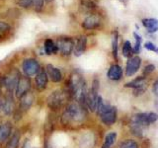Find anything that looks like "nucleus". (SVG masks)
I'll use <instances>...</instances> for the list:
<instances>
[{
	"label": "nucleus",
	"instance_id": "nucleus-1",
	"mask_svg": "<svg viewBox=\"0 0 158 148\" xmlns=\"http://www.w3.org/2000/svg\"><path fill=\"white\" fill-rule=\"evenodd\" d=\"M64 89L68 93L71 101H75L85 107V98L88 92V86L85 78L80 71L74 69L69 74Z\"/></svg>",
	"mask_w": 158,
	"mask_h": 148
},
{
	"label": "nucleus",
	"instance_id": "nucleus-2",
	"mask_svg": "<svg viewBox=\"0 0 158 148\" xmlns=\"http://www.w3.org/2000/svg\"><path fill=\"white\" fill-rule=\"evenodd\" d=\"M88 117V110L75 101H70L62 109L60 123L67 128L83 125Z\"/></svg>",
	"mask_w": 158,
	"mask_h": 148
},
{
	"label": "nucleus",
	"instance_id": "nucleus-3",
	"mask_svg": "<svg viewBox=\"0 0 158 148\" xmlns=\"http://www.w3.org/2000/svg\"><path fill=\"white\" fill-rule=\"evenodd\" d=\"M71 99L65 89H57L54 90L47 97V107L53 113L62 111V109L70 102Z\"/></svg>",
	"mask_w": 158,
	"mask_h": 148
},
{
	"label": "nucleus",
	"instance_id": "nucleus-4",
	"mask_svg": "<svg viewBox=\"0 0 158 148\" xmlns=\"http://www.w3.org/2000/svg\"><path fill=\"white\" fill-rule=\"evenodd\" d=\"M20 77H21L20 71L16 68H13L0 77V87L4 89L6 93L14 94Z\"/></svg>",
	"mask_w": 158,
	"mask_h": 148
},
{
	"label": "nucleus",
	"instance_id": "nucleus-5",
	"mask_svg": "<svg viewBox=\"0 0 158 148\" xmlns=\"http://www.w3.org/2000/svg\"><path fill=\"white\" fill-rule=\"evenodd\" d=\"M99 90H100V81L97 77H95L92 81L91 88L88 89L87 95L85 98V107L88 110V112L95 113L97 102L99 98Z\"/></svg>",
	"mask_w": 158,
	"mask_h": 148
},
{
	"label": "nucleus",
	"instance_id": "nucleus-6",
	"mask_svg": "<svg viewBox=\"0 0 158 148\" xmlns=\"http://www.w3.org/2000/svg\"><path fill=\"white\" fill-rule=\"evenodd\" d=\"M21 68H22V72L24 76L32 78L37 75L38 72L41 70L42 66L38 59L34 57H29L23 60Z\"/></svg>",
	"mask_w": 158,
	"mask_h": 148
},
{
	"label": "nucleus",
	"instance_id": "nucleus-7",
	"mask_svg": "<svg viewBox=\"0 0 158 148\" xmlns=\"http://www.w3.org/2000/svg\"><path fill=\"white\" fill-rule=\"evenodd\" d=\"M74 42L70 37H60L56 41L57 51L63 57H69L74 49Z\"/></svg>",
	"mask_w": 158,
	"mask_h": 148
},
{
	"label": "nucleus",
	"instance_id": "nucleus-8",
	"mask_svg": "<svg viewBox=\"0 0 158 148\" xmlns=\"http://www.w3.org/2000/svg\"><path fill=\"white\" fill-rule=\"evenodd\" d=\"M16 102H15V96L14 94H9V93H4L2 102H1V110H2V115L10 117L14 115L15 111H16Z\"/></svg>",
	"mask_w": 158,
	"mask_h": 148
},
{
	"label": "nucleus",
	"instance_id": "nucleus-9",
	"mask_svg": "<svg viewBox=\"0 0 158 148\" xmlns=\"http://www.w3.org/2000/svg\"><path fill=\"white\" fill-rule=\"evenodd\" d=\"M31 90H32L31 78L21 75L16 86V89H15V92H14L15 99H18L19 100L20 98H22L24 95H26L27 93L31 92Z\"/></svg>",
	"mask_w": 158,
	"mask_h": 148
},
{
	"label": "nucleus",
	"instance_id": "nucleus-10",
	"mask_svg": "<svg viewBox=\"0 0 158 148\" xmlns=\"http://www.w3.org/2000/svg\"><path fill=\"white\" fill-rule=\"evenodd\" d=\"M125 87L133 89V95L135 96H140L142 94H144V92L146 91V88H147L146 77L144 76L136 77L135 79H133V80L126 83Z\"/></svg>",
	"mask_w": 158,
	"mask_h": 148
},
{
	"label": "nucleus",
	"instance_id": "nucleus-11",
	"mask_svg": "<svg viewBox=\"0 0 158 148\" xmlns=\"http://www.w3.org/2000/svg\"><path fill=\"white\" fill-rule=\"evenodd\" d=\"M34 102H35V95H34V93H32V92L27 93L26 95H24L22 98L19 99L18 106L16 108V111H15L14 115H17V113L22 115V113H27L30 110V109L32 108Z\"/></svg>",
	"mask_w": 158,
	"mask_h": 148
},
{
	"label": "nucleus",
	"instance_id": "nucleus-12",
	"mask_svg": "<svg viewBox=\"0 0 158 148\" xmlns=\"http://www.w3.org/2000/svg\"><path fill=\"white\" fill-rule=\"evenodd\" d=\"M132 121L139 123L140 125L147 127L151 123H154L158 120V113L154 112H148V113H138L131 117Z\"/></svg>",
	"mask_w": 158,
	"mask_h": 148
},
{
	"label": "nucleus",
	"instance_id": "nucleus-13",
	"mask_svg": "<svg viewBox=\"0 0 158 148\" xmlns=\"http://www.w3.org/2000/svg\"><path fill=\"white\" fill-rule=\"evenodd\" d=\"M141 65V58L137 56H131L128 58V60L127 61L126 64V68H125V72L127 77H131L135 74L139 70Z\"/></svg>",
	"mask_w": 158,
	"mask_h": 148
},
{
	"label": "nucleus",
	"instance_id": "nucleus-14",
	"mask_svg": "<svg viewBox=\"0 0 158 148\" xmlns=\"http://www.w3.org/2000/svg\"><path fill=\"white\" fill-rule=\"evenodd\" d=\"M44 70L47 72L48 80H51L52 83H60L63 80V74L58 67H56L51 63H48Z\"/></svg>",
	"mask_w": 158,
	"mask_h": 148
},
{
	"label": "nucleus",
	"instance_id": "nucleus-15",
	"mask_svg": "<svg viewBox=\"0 0 158 148\" xmlns=\"http://www.w3.org/2000/svg\"><path fill=\"white\" fill-rule=\"evenodd\" d=\"M48 77L47 72L44 70V67H42L41 70L35 76V88L39 92H44L48 88Z\"/></svg>",
	"mask_w": 158,
	"mask_h": 148
},
{
	"label": "nucleus",
	"instance_id": "nucleus-16",
	"mask_svg": "<svg viewBox=\"0 0 158 148\" xmlns=\"http://www.w3.org/2000/svg\"><path fill=\"white\" fill-rule=\"evenodd\" d=\"M102 24V18L98 14H90L82 22V27L85 30H95L98 29Z\"/></svg>",
	"mask_w": 158,
	"mask_h": 148
},
{
	"label": "nucleus",
	"instance_id": "nucleus-17",
	"mask_svg": "<svg viewBox=\"0 0 158 148\" xmlns=\"http://www.w3.org/2000/svg\"><path fill=\"white\" fill-rule=\"evenodd\" d=\"M13 125L10 121H4L0 123V146L9 139L13 132Z\"/></svg>",
	"mask_w": 158,
	"mask_h": 148
},
{
	"label": "nucleus",
	"instance_id": "nucleus-18",
	"mask_svg": "<svg viewBox=\"0 0 158 148\" xmlns=\"http://www.w3.org/2000/svg\"><path fill=\"white\" fill-rule=\"evenodd\" d=\"M86 48H87V37L86 36L78 37L76 42L74 43V49H73L74 56L76 57L81 56L86 51Z\"/></svg>",
	"mask_w": 158,
	"mask_h": 148
},
{
	"label": "nucleus",
	"instance_id": "nucleus-19",
	"mask_svg": "<svg viewBox=\"0 0 158 148\" xmlns=\"http://www.w3.org/2000/svg\"><path fill=\"white\" fill-rule=\"evenodd\" d=\"M107 77L112 81H120L123 78V69L118 64H112L110 68L108 69Z\"/></svg>",
	"mask_w": 158,
	"mask_h": 148
},
{
	"label": "nucleus",
	"instance_id": "nucleus-20",
	"mask_svg": "<svg viewBox=\"0 0 158 148\" xmlns=\"http://www.w3.org/2000/svg\"><path fill=\"white\" fill-rule=\"evenodd\" d=\"M44 52L48 56L58 54L56 43L52 39H47L46 41H44Z\"/></svg>",
	"mask_w": 158,
	"mask_h": 148
},
{
	"label": "nucleus",
	"instance_id": "nucleus-21",
	"mask_svg": "<svg viewBox=\"0 0 158 148\" xmlns=\"http://www.w3.org/2000/svg\"><path fill=\"white\" fill-rule=\"evenodd\" d=\"M21 140V132L20 130H13L11 136L5 143V148H18Z\"/></svg>",
	"mask_w": 158,
	"mask_h": 148
},
{
	"label": "nucleus",
	"instance_id": "nucleus-22",
	"mask_svg": "<svg viewBox=\"0 0 158 148\" xmlns=\"http://www.w3.org/2000/svg\"><path fill=\"white\" fill-rule=\"evenodd\" d=\"M141 23L148 33L154 34L158 31V20L155 18H144L141 20Z\"/></svg>",
	"mask_w": 158,
	"mask_h": 148
},
{
	"label": "nucleus",
	"instance_id": "nucleus-23",
	"mask_svg": "<svg viewBox=\"0 0 158 148\" xmlns=\"http://www.w3.org/2000/svg\"><path fill=\"white\" fill-rule=\"evenodd\" d=\"M118 138V134L116 131H111L108 132L105 138H104V142L101 146V148H112L114 144L116 143Z\"/></svg>",
	"mask_w": 158,
	"mask_h": 148
},
{
	"label": "nucleus",
	"instance_id": "nucleus-24",
	"mask_svg": "<svg viewBox=\"0 0 158 148\" xmlns=\"http://www.w3.org/2000/svg\"><path fill=\"white\" fill-rule=\"evenodd\" d=\"M130 128H131V132L133 135L136 137H143V134H144V130L145 127L140 125L139 123H137L136 121L131 120L130 122Z\"/></svg>",
	"mask_w": 158,
	"mask_h": 148
},
{
	"label": "nucleus",
	"instance_id": "nucleus-25",
	"mask_svg": "<svg viewBox=\"0 0 158 148\" xmlns=\"http://www.w3.org/2000/svg\"><path fill=\"white\" fill-rule=\"evenodd\" d=\"M118 32L114 31L112 34V54L113 57L118 60Z\"/></svg>",
	"mask_w": 158,
	"mask_h": 148
},
{
	"label": "nucleus",
	"instance_id": "nucleus-26",
	"mask_svg": "<svg viewBox=\"0 0 158 148\" xmlns=\"http://www.w3.org/2000/svg\"><path fill=\"white\" fill-rule=\"evenodd\" d=\"M80 7L85 12H90L97 8V3L94 0H80Z\"/></svg>",
	"mask_w": 158,
	"mask_h": 148
},
{
	"label": "nucleus",
	"instance_id": "nucleus-27",
	"mask_svg": "<svg viewBox=\"0 0 158 148\" xmlns=\"http://www.w3.org/2000/svg\"><path fill=\"white\" fill-rule=\"evenodd\" d=\"M122 53H123V56L127 58H130V57L133 56V48H132V46L130 41H126L123 43V48H122Z\"/></svg>",
	"mask_w": 158,
	"mask_h": 148
},
{
	"label": "nucleus",
	"instance_id": "nucleus-28",
	"mask_svg": "<svg viewBox=\"0 0 158 148\" xmlns=\"http://www.w3.org/2000/svg\"><path fill=\"white\" fill-rule=\"evenodd\" d=\"M133 38H135V46L132 47L133 48V53H139L140 48H141V44H142V38L138 35L137 33H133Z\"/></svg>",
	"mask_w": 158,
	"mask_h": 148
},
{
	"label": "nucleus",
	"instance_id": "nucleus-29",
	"mask_svg": "<svg viewBox=\"0 0 158 148\" xmlns=\"http://www.w3.org/2000/svg\"><path fill=\"white\" fill-rule=\"evenodd\" d=\"M118 148H138V144L133 139H126L121 142Z\"/></svg>",
	"mask_w": 158,
	"mask_h": 148
},
{
	"label": "nucleus",
	"instance_id": "nucleus-30",
	"mask_svg": "<svg viewBox=\"0 0 158 148\" xmlns=\"http://www.w3.org/2000/svg\"><path fill=\"white\" fill-rule=\"evenodd\" d=\"M11 30V26L7 22L0 21V37H4V35Z\"/></svg>",
	"mask_w": 158,
	"mask_h": 148
},
{
	"label": "nucleus",
	"instance_id": "nucleus-31",
	"mask_svg": "<svg viewBox=\"0 0 158 148\" xmlns=\"http://www.w3.org/2000/svg\"><path fill=\"white\" fill-rule=\"evenodd\" d=\"M18 6L22 8H32L33 7V0H16Z\"/></svg>",
	"mask_w": 158,
	"mask_h": 148
},
{
	"label": "nucleus",
	"instance_id": "nucleus-32",
	"mask_svg": "<svg viewBox=\"0 0 158 148\" xmlns=\"http://www.w3.org/2000/svg\"><path fill=\"white\" fill-rule=\"evenodd\" d=\"M44 0H33V8L36 12H41L44 8Z\"/></svg>",
	"mask_w": 158,
	"mask_h": 148
},
{
	"label": "nucleus",
	"instance_id": "nucleus-33",
	"mask_svg": "<svg viewBox=\"0 0 158 148\" xmlns=\"http://www.w3.org/2000/svg\"><path fill=\"white\" fill-rule=\"evenodd\" d=\"M155 70V66L153 65V64H147V65L144 67V69H143V75L146 77L147 75H150V74Z\"/></svg>",
	"mask_w": 158,
	"mask_h": 148
},
{
	"label": "nucleus",
	"instance_id": "nucleus-34",
	"mask_svg": "<svg viewBox=\"0 0 158 148\" xmlns=\"http://www.w3.org/2000/svg\"><path fill=\"white\" fill-rule=\"evenodd\" d=\"M144 47L147 49V51H154V52H157L158 53V47L153 43H151V42H146L144 43Z\"/></svg>",
	"mask_w": 158,
	"mask_h": 148
},
{
	"label": "nucleus",
	"instance_id": "nucleus-35",
	"mask_svg": "<svg viewBox=\"0 0 158 148\" xmlns=\"http://www.w3.org/2000/svg\"><path fill=\"white\" fill-rule=\"evenodd\" d=\"M153 93H154V95L158 98V79L154 82V84H153Z\"/></svg>",
	"mask_w": 158,
	"mask_h": 148
},
{
	"label": "nucleus",
	"instance_id": "nucleus-36",
	"mask_svg": "<svg viewBox=\"0 0 158 148\" xmlns=\"http://www.w3.org/2000/svg\"><path fill=\"white\" fill-rule=\"evenodd\" d=\"M2 98H3V93H2V88L0 87V103L2 102Z\"/></svg>",
	"mask_w": 158,
	"mask_h": 148
},
{
	"label": "nucleus",
	"instance_id": "nucleus-37",
	"mask_svg": "<svg viewBox=\"0 0 158 148\" xmlns=\"http://www.w3.org/2000/svg\"><path fill=\"white\" fill-rule=\"evenodd\" d=\"M154 107H155V109L158 111V99L155 101V103H154Z\"/></svg>",
	"mask_w": 158,
	"mask_h": 148
},
{
	"label": "nucleus",
	"instance_id": "nucleus-38",
	"mask_svg": "<svg viewBox=\"0 0 158 148\" xmlns=\"http://www.w3.org/2000/svg\"><path fill=\"white\" fill-rule=\"evenodd\" d=\"M44 2H47V3H49V2H52V1H53V0H44Z\"/></svg>",
	"mask_w": 158,
	"mask_h": 148
}]
</instances>
